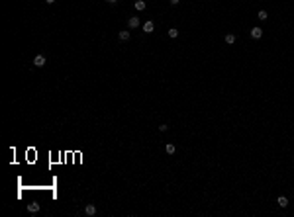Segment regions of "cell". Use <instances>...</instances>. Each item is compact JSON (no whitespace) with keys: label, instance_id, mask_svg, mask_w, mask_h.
<instances>
[{"label":"cell","instance_id":"9c48e42d","mask_svg":"<svg viewBox=\"0 0 294 217\" xmlns=\"http://www.w3.org/2000/svg\"><path fill=\"white\" fill-rule=\"evenodd\" d=\"M226 43H229V45H233V43H235V35H233V33H228V35H226Z\"/></svg>","mask_w":294,"mask_h":217},{"label":"cell","instance_id":"30bf717a","mask_svg":"<svg viewBox=\"0 0 294 217\" xmlns=\"http://www.w3.org/2000/svg\"><path fill=\"white\" fill-rule=\"evenodd\" d=\"M286 205H288V200L284 196H281L278 197V207H286Z\"/></svg>","mask_w":294,"mask_h":217},{"label":"cell","instance_id":"7a4b0ae2","mask_svg":"<svg viewBox=\"0 0 294 217\" xmlns=\"http://www.w3.org/2000/svg\"><path fill=\"white\" fill-rule=\"evenodd\" d=\"M251 37H253V39H261L263 37V29L261 27H253V29H251Z\"/></svg>","mask_w":294,"mask_h":217},{"label":"cell","instance_id":"7c38bea8","mask_svg":"<svg viewBox=\"0 0 294 217\" xmlns=\"http://www.w3.org/2000/svg\"><path fill=\"white\" fill-rule=\"evenodd\" d=\"M257 18H259V20H267V18H269V14L265 12V10H259V14H257Z\"/></svg>","mask_w":294,"mask_h":217},{"label":"cell","instance_id":"4fadbf2b","mask_svg":"<svg viewBox=\"0 0 294 217\" xmlns=\"http://www.w3.org/2000/svg\"><path fill=\"white\" fill-rule=\"evenodd\" d=\"M176 35H178V29H176V27H171L169 29V37H176Z\"/></svg>","mask_w":294,"mask_h":217},{"label":"cell","instance_id":"5bb4252c","mask_svg":"<svg viewBox=\"0 0 294 217\" xmlns=\"http://www.w3.org/2000/svg\"><path fill=\"white\" fill-rule=\"evenodd\" d=\"M167 129H169V125H167V123H163V125H159V131H167Z\"/></svg>","mask_w":294,"mask_h":217},{"label":"cell","instance_id":"277c9868","mask_svg":"<svg viewBox=\"0 0 294 217\" xmlns=\"http://www.w3.org/2000/svg\"><path fill=\"white\" fill-rule=\"evenodd\" d=\"M85 213H86V215H88V217L96 215V207H94V205H92V204H88V205H86V207H85Z\"/></svg>","mask_w":294,"mask_h":217},{"label":"cell","instance_id":"8fae6325","mask_svg":"<svg viewBox=\"0 0 294 217\" xmlns=\"http://www.w3.org/2000/svg\"><path fill=\"white\" fill-rule=\"evenodd\" d=\"M165 151H167V155H175V151H176V149H175V145H167V147H165Z\"/></svg>","mask_w":294,"mask_h":217},{"label":"cell","instance_id":"5b68a950","mask_svg":"<svg viewBox=\"0 0 294 217\" xmlns=\"http://www.w3.org/2000/svg\"><path fill=\"white\" fill-rule=\"evenodd\" d=\"M153 27H155V24H153V22H145V24H143V32L145 33H151V32H153Z\"/></svg>","mask_w":294,"mask_h":217},{"label":"cell","instance_id":"9a60e30c","mask_svg":"<svg viewBox=\"0 0 294 217\" xmlns=\"http://www.w3.org/2000/svg\"><path fill=\"white\" fill-rule=\"evenodd\" d=\"M169 2H171V4H173V6H176V4H178L180 0H169Z\"/></svg>","mask_w":294,"mask_h":217},{"label":"cell","instance_id":"ba28073f","mask_svg":"<svg viewBox=\"0 0 294 217\" xmlns=\"http://www.w3.org/2000/svg\"><path fill=\"white\" fill-rule=\"evenodd\" d=\"M27 211H30V213H37V211H39V204H27Z\"/></svg>","mask_w":294,"mask_h":217},{"label":"cell","instance_id":"8992f818","mask_svg":"<svg viewBox=\"0 0 294 217\" xmlns=\"http://www.w3.org/2000/svg\"><path fill=\"white\" fill-rule=\"evenodd\" d=\"M133 6H135L137 12H143V10H145V0H135V4H133Z\"/></svg>","mask_w":294,"mask_h":217},{"label":"cell","instance_id":"3957f363","mask_svg":"<svg viewBox=\"0 0 294 217\" xmlns=\"http://www.w3.org/2000/svg\"><path fill=\"white\" fill-rule=\"evenodd\" d=\"M45 63H47V59L43 57V55H37V57L33 59V65H35V66H43Z\"/></svg>","mask_w":294,"mask_h":217},{"label":"cell","instance_id":"e0dca14e","mask_svg":"<svg viewBox=\"0 0 294 217\" xmlns=\"http://www.w3.org/2000/svg\"><path fill=\"white\" fill-rule=\"evenodd\" d=\"M45 2H47V4H53V2H55V0H45Z\"/></svg>","mask_w":294,"mask_h":217},{"label":"cell","instance_id":"2e32d148","mask_svg":"<svg viewBox=\"0 0 294 217\" xmlns=\"http://www.w3.org/2000/svg\"><path fill=\"white\" fill-rule=\"evenodd\" d=\"M106 2H108V4H116L118 0H106Z\"/></svg>","mask_w":294,"mask_h":217},{"label":"cell","instance_id":"6da1fadb","mask_svg":"<svg viewBox=\"0 0 294 217\" xmlns=\"http://www.w3.org/2000/svg\"><path fill=\"white\" fill-rule=\"evenodd\" d=\"M128 26H130L131 29H135V27H139V18H137V16H131L130 20H128Z\"/></svg>","mask_w":294,"mask_h":217},{"label":"cell","instance_id":"52a82bcc","mask_svg":"<svg viewBox=\"0 0 294 217\" xmlns=\"http://www.w3.org/2000/svg\"><path fill=\"white\" fill-rule=\"evenodd\" d=\"M130 37H131L130 32H120V33H118V39H120V41H130Z\"/></svg>","mask_w":294,"mask_h":217}]
</instances>
